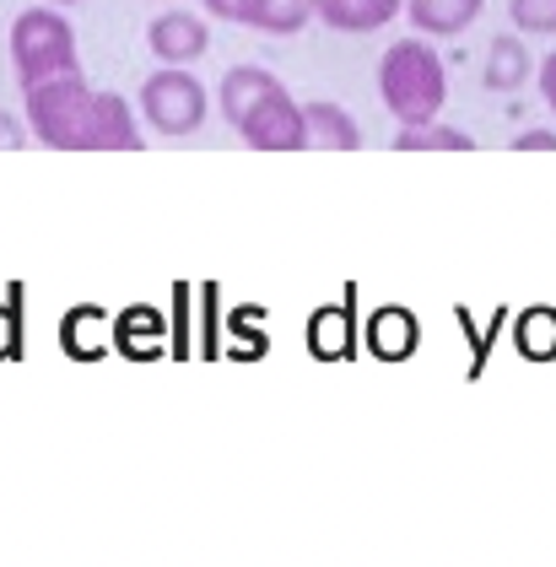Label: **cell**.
<instances>
[{"mask_svg": "<svg viewBox=\"0 0 556 567\" xmlns=\"http://www.w3.org/2000/svg\"><path fill=\"white\" fill-rule=\"evenodd\" d=\"M508 17L524 33H556V0H508Z\"/></svg>", "mask_w": 556, "mask_h": 567, "instance_id": "obj_19", "label": "cell"}, {"mask_svg": "<svg viewBox=\"0 0 556 567\" xmlns=\"http://www.w3.org/2000/svg\"><path fill=\"white\" fill-rule=\"evenodd\" d=\"M238 135L255 152H302L308 146V135H302V103L287 87L265 92L255 109H249V120L238 125Z\"/></svg>", "mask_w": 556, "mask_h": 567, "instance_id": "obj_5", "label": "cell"}, {"mask_svg": "<svg viewBox=\"0 0 556 567\" xmlns=\"http://www.w3.org/2000/svg\"><path fill=\"white\" fill-rule=\"evenodd\" d=\"M49 6H76V0H49Z\"/></svg>", "mask_w": 556, "mask_h": 567, "instance_id": "obj_25", "label": "cell"}, {"mask_svg": "<svg viewBox=\"0 0 556 567\" xmlns=\"http://www.w3.org/2000/svg\"><path fill=\"white\" fill-rule=\"evenodd\" d=\"M212 17H222V22H238V28H249L255 22V6L259 0H200Z\"/></svg>", "mask_w": 556, "mask_h": 567, "instance_id": "obj_20", "label": "cell"}, {"mask_svg": "<svg viewBox=\"0 0 556 567\" xmlns=\"http://www.w3.org/2000/svg\"><path fill=\"white\" fill-rule=\"evenodd\" d=\"M514 146H518V152H556V135L552 131H524Z\"/></svg>", "mask_w": 556, "mask_h": 567, "instance_id": "obj_23", "label": "cell"}, {"mask_svg": "<svg viewBox=\"0 0 556 567\" xmlns=\"http://www.w3.org/2000/svg\"><path fill=\"white\" fill-rule=\"evenodd\" d=\"M368 347L379 351L384 362L411 357V351H416V319H411L405 308H379L373 324H368Z\"/></svg>", "mask_w": 556, "mask_h": 567, "instance_id": "obj_11", "label": "cell"}, {"mask_svg": "<svg viewBox=\"0 0 556 567\" xmlns=\"http://www.w3.org/2000/svg\"><path fill=\"white\" fill-rule=\"evenodd\" d=\"M22 351V319L17 308H0V357H17Z\"/></svg>", "mask_w": 556, "mask_h": 567, "instance_id": "obj_21", "label": "cell"}, {"mask_svg": "<svg viewBox=\"0 0 556 567\" xmlns=\"http://www.w3.org/2000/svg\"><path fill=\"white\" fill-rule=\"evenodd\" d=\"M302 135H308V146H330V152H357L362 146L357 120L346 114L341 103H325V97L302 103Z\"/></svg>", "mask_w": 556, "mask_h": 567, "instance_id": "obj_8", "label": "cell"}, {"mask_svg": "<svg viewBox=\"0 0 556 567\" xmlns=\"http://www.w3.org/2000/svg\"><path fill=\"white\" fill-rule=\"evenodd\" d=\"M540 97L552 103V114H556V54H546V65H540Z\"/></svg>", "mask_w": 556, "mask_h": 567, "instance_id": "obj_24", "label": "cell"}, {"mask_svg": "<svg viewBox=\"0 0 556 567\" xmlns=\"http://www.w3.org/2000/svg\"><path fill=\"white\" fill-rule=\"evenodd\" d=\"M518 351L535 357V362H552L556 357V313L552 308H529L518 319Z\"/></svg>", "mask_w": 556, "mask_h": 567, "instance_id": "obj_16", "label": "cell"}, {"mask_svg": "<svg viewBox=\"0 0 556 567\" xmlns=\"http://www.w3.org/2000/svg\"><path fill=\"white\" fill-rule=\"evenodd\" d=\"M17 146H28V131L17 125V114L0 109V152H17Z\"/></svg>", "mask_w": 556, "mask_h": 567, "instance_id": "obj_22", "label": "cell"}, {"mask_svg": "<svg viewBox=\"0 0 556 567\" xmlns=\"http://www.w3.org/2000/svg\"><path fill=\"white\" fill-rule=\"evenodd\" d=\"M475 141L465 131H454V125H411V131L394 135V152H471Z\"/></svg>", "mask_w": 556, "mask_h": 567, "instance_id": "obj_14", "label": "cell"}, {"mask_svg": "<svg viewBox=\"0 0 556 567\" xmlns=\"http://www.w3.org/2000/svg\"><path fill=\"white\" fill-rule=\"evenodd\" d=\"M524 76H529L524 44L518 39H492V49H486V87L514 92V87H524Z\"/></svg>", "mask_w": 556, "mask_h": 567, "instance_id": "obj_12", "label": "cell"}, {"mask_svg": "<svg viewBox=\"0 0 556 567\" xmlns=\"http://www.w3.org/2000/svg\"><path fill=\"white\" fill-rule=\"evenodd\" d=\"M146 39H152V54H157L168 71H184V65L206 60L212 28H206V17H195V11H157Z\"/></svg>", "mask_w": 556, "mask_h": 567, "instance_id": "obj_6", "label": "cell"}, {"mask_svg": "<svg viewBox=\"0 0 556 567\" xmlns=\"http://www.w3.org/2000/svg\"><path fill=\"white\" fill-rule=\"evenodd\" d=\"M11 65H17V82L22 92L39 87V82H54V76H71L82 71L76 65V33L60 11L49 6H33L11 22Z\"/></svg>", "mask_w": 556, "mask_h": 567, "instance_id": "obj_3", "label": "cell"}, {"mask_svg": "<svg viewBox=\"0 0 556 567\" xmlns=\"http://www.w3.org/2000/svg\"><path fill=\"white\" fill-rule=\"evenodd\" d=\"M65 351L71 357H103V313L97 308H76L71 319H65Z\"/></svg>", "mask_w": 556, "mask_h": 567, "instance_id": "obj_18", "label": "cell"}, {"mask_svg": "<svg viewBox=\"0 0 556 567\" xmlns=\"http://www.w3.org/2000/svg\"><path fill=\"white\" fill-rule=\"evenodd\" d=\"M276 87H281V82H276L270 71H259V65H233V71L222 76V120L238 131V125L249 120V109Z\"/></svg>", "mask_w": 556, "mask_h": 567, "instance_id": "obj_9", "label": "cell"}, {"mask_svg": "<svg viewBox=\"0 0 556 567\" xmlns=\"http://www.w3.org/2000/svg\"><path fill=\"white\" fill-rule=\"evenodd\" d=\"M114 336H120V347H125L130 357H157V351H163V319H157L152 308H130Z\"/></svg>", "mask_w": 556, "mask_h": 567, "instance_id": "obj_15", "label": "cell"}, {"mask_svg": "<svg viewBox=\"0 0 556 567\" xmlns=\"http://www.w3.org/2000/svg\"><path fill=\"white\" fill-rule=\"evenodd\" d=\"M308 347L319 351V357H346L351 351V313L346 308H325L308 324Z\"/></svg>", "mask_w": 556, "mask_h": 567, "instance_id": "obj_17", "label": "cell"}, {"mask_svg": "<svg viewBox=\"0 0 556 567\" xmlns=\"http://www.w3.org/2000/svg\"><path fill=\"white\" fill-rule=\"evenodd\" d=\"M405 11V0H313V17L336 33H379Z\"/></svg>", "mask_w": 556, "mask_h": 567, "instance_id": "obj_7", "label": "cell"}, {"mask_svg": "<svg viewBox=\"0 0 556 567\" xmlns=\"http://www.w3.org/2000/svg\"><path fill=\"white\" fill-rule=\"evenodd\" d=\"M308 17H313V0H259L249 28L287 39V33H302V28H308Z\"/></svg>", "mask_w": 556, "mask_h": 567, "instance_id": "obj_13", "label": "cell"}, {"mask_svg": "<svg viewBox=\"0 0 556 567\" xmlns=\"http://www.w3.org/2000/svg\"><path fill=\"white\" fill-rule=\"evenodd\" d=\"M28 131L49 152H141V125L120 92H92L82 71L28 87Z\"/></svg>", "mask_w": 556, "mask_h": 567, "instance_id": "obj_1", "label": "cell"}, {"mask_svg": "<svg viewBox=\"0 0 556 567\" xmlns=\"http://www.w3.org/2000/svg\"><path fill=\"white\" fill-rule=\"evenodd\" d=\"M379 97H384L389 114L400 120V131L432 125L443 114V97H449V71H443L437 49L428 39L389 44L384 60H379Z\"/></svg>", "mask_w": 556, "mask_h": 567, "instance_id": "obj_2", "label": "cell"}, {"mask_svg": "<svg viewBox=\"0 0 556 567\" xmlns=\"http://www.w3.org/2000/svg\"><path fill=\"white\" fill-rule=\"evenodd\" d=\"M405 17L432 39H454L481 17V0H405Z\"/></svg>", "mask_w": 556, "mask_h": 567, "instance_id": "obj_10", "label": "cell"}, {"mask_svg": "<svg viewBox=\"0 0 556 567\" xmlns=\"http://www.w3.org/2000/svg\"><path fill=\"white\" fill-rule=\"evenodd\" d=\"M206 109H212V97L206 87L189 76V71H152L146 82H141V114H146V125L157 135H189L206 125Z\"/></svg>", "mask_w": 556, "mask_h": 567, "instance_id": "obj_4", "label": "cell"}]
</instances>
